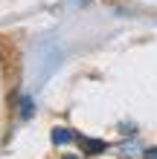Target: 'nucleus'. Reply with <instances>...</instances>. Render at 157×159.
<instances>
[{
  "instance_id": "7ed1b4c3",
  "label": "nucleus",
  "mask_w": 157,
  "mask_h": 159,
  "mask_svg": "<svg viewBox=\"0 0 157 159\" xmlns=\"http://www.w3.org/2000/svg\"><path fill=\"white\" fill-rule=\"evenodd\" d=\"M145 159H157V148H149V151H145Z\"/></svg>"
},
{
  "instance_id": "f03ea898",
  "label": "nucleus",
  "mask_w": 157,
  "mask_h": 159,
  "mask_svg": "<svg viewBox=\"0 0 157 159\" xmlns=\"http://www.w3.org/2000/svg\"><path fill=\"white\" fill-rule=\"evenodd\" d=\"M79 145L85 148V151H105L108 148L105 142H93V139H81V136H79Z\"/></svg>"
},
{
  "instance_id": "20e7f679",
  "label": "nucleus",
  "mask_w": 157,
  "mask_h": 159,
  "mask_svg": "<svg viewBox=\"0 0 157 159\" xmlns=\"http://www.w3.org/2000/svg\"><path fill=\"white\" fill-rule=\"evenodd\" d=\"M61 159H79V156H61Z\"/></svg>"
},
{
  "instance_id": "f257e3e1",
  "label": "nucleus",
  "mask_w": 157,
  "mask_h": 159,
  "mask_svg": "<svg viewBox=\"0 0 157 159\" xmlns=\"http://www.w3.org/2000/svg\"><path fill=\"white\" fill-rule=\"evenodd\" d=\"M52 142H55V145H64V142H79V136L73 133V130H67V127H55V130H52Z\"/></svg>"
}]
</instances>
